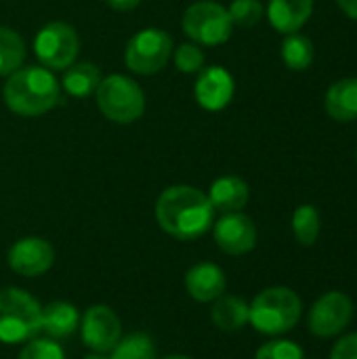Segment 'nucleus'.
I'll use <instances>...</instances> for the list:
<instances>
[{
	"label": "nucleus",
	"instance_id": "nucleus-1",
	"mask_svg": "<svg viewBox=\"0 0 357 359\" xmlns=\"http://www.w3.org/2000/svg\"><path fill=\"white\" fill-rule=\"evenodd\" d=\"M156 219L177 240H198L215 221V208L206 194L189 185H175L162 191L156 202Z\"/></svg>",
	"mask_w": 357,
	"mask_h": 359
},
{
	"label": "nucleus",
	"instance_id": "nucleus-2",
	"mask_svg": "<svg viewBox=\"0 0 357 359\" xmlns=\"http://www.w3.org/2000/svg\"><path fill=\"white\" fill-rule=\"evenodd\" d=\"M4 101L19 116H40L59 101V84L46 67H23L4 84Z\"/></svg>",
	"mask_w": 357,
	"mask_h": 359
},
{
	"label": "nucleus",
	"instance_id": "nucleus-3",
	"mask_svg": "<svg viewBox=\"0 0 357 359\" xmlns=\"http://www.w3.org/2000/svg\"><path fill=\"white\" fill-rule=\"evenodd\" d=\"M301 313L303 303L295 290L286 286H271L259 292L248 305V324H252L261 334L280 337L299 324Z\"/></svg>",
	"mask_w": 357,
	"mask_h": 359
},
{
	"label": "nucleus",
	"instance_id": "nucleus-4",
	"mask_svg": "<svg viewBox=\"0 0 357 359\" xmlns=\"http://www.w3.org/2000/svg\"><path fill=\"white\" fill-rule=\"evenodd\" d=\"M42 330L40 303L21 288L0 290V341L6 345L32 341Z\"/></svg>",
	"mask_w": 357,
	"mask_h": 359
},
{
	"label": "nucleus",
	"instance_id": "nucleus-5",
	"mask_svg": "<svg viewBox=\"0 0 357 359\" xmlns=\"http://www.w3.org/2000/svg\"><path fill=\"white\" fill-rule=\"evenodd\" d=\"M97 105L101 114L118 124H130L145 111V97L139 84L126 76H107L97 86Z\"/></svg>",
	"mask_w": 357,
	"mask_h": 359
},
{
	"label": "nucleus",
	"instance_id": "nucleus-6",
	"mask_svg": "<svg viewBox=\"0 0 357 359\" xmlns=\"http://www.w3.org/2000/svg\"><path fill=\"white\" fill-rule=\"evenodd\" d=\"M231 29L229 11L217 2H196L183 13V32L200 44H223L229 40Z\"/></svg>",
	"mask_w": 357,
	"mask_h": 359
},
{
	"label": "nucleus",
	"instance_id": "nucleus-7",
	"mask_svg": "<svg viewBox=\"0 0 357 359\" xmlns=\"http://www.w3.org/2000/svg\"><path fill=\"white\" fill-rule=\"evenodd\" d=\"M78 46L80 42H78L76 29L63 21H53L44 25L34 40L36 57L48 69L69 67L76 61Z\"/></svg>",
	"mask_w": 357,
	"mask_h": 359
},
{
	"label": "nucleus",
	"instance_id": "nucleus-8",
	"mask_svg": "<svg viewBox=\"0 0 357 359\" xmlns=\"http://www.w3.org/2000/svg\"><path fill=\"white\" fill-rule=\"evenodd\" d=\"M173 40L164 29L147 27L135 34L126 46V65L128 69L149 76L160 72L170 59Z\"/></svg>",
	"mask_w": 357,
	"mask_h": 359
},
{
	"label": "nucleus",
	"instance_id": "nucleus-9",
	"mask_svg": "<svg viewBox=\"0 0 357 359\" xmlns=\"http://www.w3.org/2000/svg\"><path fill=\"white\" fill-rule=\"evenodd\" d=\"M353 320V301L341 292H324L309 309L307 326L309 332L318 339H332L341 334Z\"/></svg>",
	"mask_w": 357,
	"mask_h": 359
},
{
	"label": "nucleus",
	"instance_id": "nucleus-10",
	"mask_svg": "<svg viewBox=\"0 0 357 359\" xmlns=\"http://www.w3.org/2000/svg\"><path fill=\"white\" fill-rule=\"evenodd\" d=\"M82 341L93 353H109L122 339V322L107 305H93L80 322Z\"/></svg>",
	"mask_w": 357,
	"mask_h": 359
},
{
	"label": "nucleus",
	"instance_id": "nucleus-11",
	"mask_svg": "<svg viewBox=\"0 0 357 359\" xmlns=\"http://www.w3.org/2000/svg\"><path fill=\"white\" fill-rule=\"evenodd\" d=\"M215 242L219 250L231 257L250 252L257 246V227L242 212H225L215 223Z\"/></svg>",
	"mask_w": 357,
	"mask_h": 359
},
{
	"label": "nucleus",
	"instance_id": "nucleus-12",
	"mask_svg": "<svg viewBox=\"0 0 357 359\" xmlns=\"http://www.w3.org/2000/svg\"><path fill=\"white\" fill-rule=\"evenodd\" d=\"M55 263L53 246L42 238H23L8 250V267L23 278L44 276Z\"/></svg>",
	"mask_w": 357,
	"mask_h": 359
},
{
	"label": "nucleus",
	"instance_id": "nucleus-13",
	"mask_svg": "<svg viewBox=\"0 0 357 359\" xmlns=\"http://www.w3.org/2000/svg\"><path fill=\"white\" fill-rule=\"evenodd\" d=\"M225 271L215 263H196L185 273V290L198 303H213L225 294Z\"/></svg>",
	"mask_w": 357,
	"mask_h": 359
},
{
	"label": "nucleus",
	"instance_id": "nucleus-14",
	"mask_svg": "<svg viewBox=\"0 0 357 359\" xmlns=\"http://www.w3.org/2000/svg\"><path fill=\"white\" fill-rule=\"evenodd\" d=\"M234 97V78L223 67H208L196 84V99L204 109H223Z\"/></svg>",
	"mask_w": 357,
	"mask_h": 359
},
{
	"label": "nucleus",
	"instance_id": "nucleus-15",
	"mask_svg": "<svg viewBox=\"0 0 357 359\" xmlns=\"http://www.w3.org/2000/svg\"><path fill=\"white\" fill-rule=\"evenodd\" d=\"M314 13V0H269V23L282 34L299 32Z\"/></svg>",
	"mask_w": 357,
	"mask_h": 359
},
{
	"label": "nucleus",
	"instance_id": "nucleus-16",
	"mask_svg": "<svg viewBox=\"0 0 357 359\" xmlns=\"http://www.w3.org/2000/svg\"><path fill=\"white\" fill-rule=\"evenodd\" d=\"M324 105L328 116L337 122L357 120V78H343L335 82L326 90Z\"/></svg>",
	"mask_w": 357,
	"mask_h": 359
},
{
	"label": "nucleus",
	"instance_id": "nucleus-17",
	"mask_svg": "<svg viewBox=\"0 0 357 359\" xmlns=\"http://www.w3.org/2000/svg\"><path fill=\"white\" fill-rule=\"evenodd\" d=\"M248 185L240 177H221L210 185L208 200L215 210L225 212H240L248 202Z\"/></svg>",
	"mask_w": 357,
	"mask_h": 359
},
{
	"label": "nucleus",
	"instance_id": "nucleus-18",
	"mask_svg": "<svg viewBox=\"0 0 357 359\" xmlns=\"http://www.w3.org/2000/svg\"><path fill=\"white\" fill-rule=\"evenodd\" d=\"M210 320L221 332H238L248 324V303L234 294H221L213 301Z\"/></svg>",
	"mask_w": 357,
	"mask_h": 359
},
{
	"label": "nucleus",
	"instance_id": "nucleus-19",
	"mask_svg": "<svg viewBox=\"0 0 357 359\" xmlns=\"http://www.w3.org/2000/svg\"><path fill=\"white\" fill-rule=\"evenodd\" d=\"M80 326V313L74 305L65 301H55L42 307V330L50 339H65L74 334Z\"/></svg>",
	"mask_w": 357,
	"mask_h": 359
},
{
	"label": "nucleus",
	"instance_id": "nucleus-20",
	"mask_svg": "<svg viewBox=\"0 0 357 359\" xmlns=\"http://www.w3.org/2000/svg\"><path fill=\"white\" fill-rule=\"evenodd\" d=\"M101 82V72L93 63H72L63 74V90L72 97H88L97 93Z\"/></svg>",
	"mask_w": 357,
	"mask_h": 359
},
{
	"label": "nucleus",
	"instance_id": "nucleus-21",
	"mask_svg": "<svg viewBox=\"0 0 357 359\" xmlns=\"http://www.w3.org/2000/svg\"><path fill=\"white\" fill-rule=\"evenodd\" d=\"M282 59L295 72L307 69L314 61V42L303 34H288L282 42Z\"/></svg>",
	"mask_w": 357,
	"mask_h": 359
},
{
	"label": "nucleus",
	"instance_id": "nucleus-22",
	"mask_svg": "<svg viewBox=\"0 0 357 359\" xmlns=\"http://www.w3.org/2000/svg\"><path fill=\"white\" fill-rule=\"evenodd\" d=\"M320 227H322V221H320V212L316 206L303 204L295 210L292 231H295V238L301 246H314L318 242Z\"/></svg>",
	"mask_w": 357,
	"mask_h": 359
},
{
	"label": "nucleus",
	"instance_id": "nucleus-23",
	"mask_svg": "<svg viewBox=\"0 0 357 359\" xmlns=\"http://www.w3.org/2000/svg\"><path fill=\"white\" fill-rule=\"evenodd\" d=\"M25 59V44L21 36L8 27H0V76H8L19 69Z\"/></svg>",
	"mask_w": 357,
	"mask_h": 359
},
{
	"label": "nucleus",
	"instance_id": "nucleus-24",
	"mask_svg": "<svg viewBox=\"0 0 357 359\" xmlns=\"http://www.w3.org/2000/svg\"><path fill=\"white\" fill-rule=\"evenodd\" d=\"M109 359H156V347L147 334L135 332L118 341L109 351Z\"/></svg>",
	"mask_w": 357,
	"mask_h": 359
},
{
	"label": "nucleus",
	"instance_id": "nucleus-25",
	"mask_svg": "<svg viewBox=\"0 0 357 359\" xmlns=\"http://www.w3.org/2000/svg\"><path fill=\"white\" fill-rule=\"evenodd\" d=\"M229 17L242 27L257 25L263 17V4L259 0H234L229 6Z\"/></svg>",
	"mask_w": 357,
	"mask_h": 359
},
{
	"label": "nucleus",
	"instance_id": "nucleus-26",
	"mask_svg": "<svg viewBox=\"0 0 357 359\" xmlns=\"http://www.w3.org/2000/svg\"><path fill=\"white\" fill-rule=\"evenodd\" d=\"M255 359H305V353L292 341H269L257 351Z\"/></svg>",
	"mask_w": 357,
	"mask_h": 359
},
{
	"label": "nucleus",
	"instance_id": "nucleus-27",
	"mask_svg": "<svg viewBox=\"0 0 357 359\" xmlns=\"http://www.w3.org/2000/svg\"><path fill=\"white\" fill-rule=\"evenodd\" d=\"M19 359H65V353L50 339H32L21 349Z\"/></svg>",
	"mask_w": 357,
	"mask_h": 359
},
{
	"label": "nucleus",
	"instance_id": "nucleus-28",
	"mask_svg": "<svg viewBox=\"0 0 357 359\" xmlns=\"http://www.w3.org/2000/svg\"><path fill=\"white\" fill-rule=\"evenodd\" d=\"M175 63L181 72L185 74H194L200 72L204 65V53L196 46V44H183L179 46V50L175 53Z\"/></svg>",
	"mask_w": 357,
	"mask_h": 359
},
{
	"label": "nucleus",
	"instance_id": "nucleus-29",
	"mask_svg": "<svg viewBox=\"0 0 357 359\" xmlns=\"http://www.w3.org/2000/svg\"><path fill=\"white\" fill-rule=\"evenodd\" d=\"M330 359H357V332L343 337L330 351Z\"/></svg>",
	"mask_w": 357,
	"mask_h": 359
},
{
	"label": "nucleus",
	"instance_id": "nucleus-30",
	"mask_svg": "<svg viewBox=\"0 0 357 359\" xmlns=\"http://www.w3.org/2000/svg\"><path fill=\"white\" fill-rule=\"evenodd\" d=\"M105 2L116 11H133L141 0H105Z\"/></svg>",
	"mask_w": 357,
	"mask_h": 359
},
{
	"label": "nucleus",
	"instance_id": "nucleus-31",
	"mask_svg": "<svg viewBox=\"0 0 357 359\" xmlns=\"http://www.w3.org/2000/svg\"><path fill=\"white\" fill-rule=\"evenodd\" d=\"M337 2L351 19H357V0H337Z\"/></svg>",
	"mask_w": 357,
	"mask_h": 359
},
{
	"label": "nucleus",
	"instance_id": "nucleus-32",
	"mask_svg": "<svg viewBox=\"0 0 357 359\" xmlns=\"http://www.w3.org/2000/svg\"><path fill=\"white\" fill-rule=\"evenodd\" d=\"M84 359H109L107 353H90V355H86Z\"/></svg>",
	"mask_w": 357,
	"mask_h": 359
},
{
	"label": "nucleus",
	"instance_id": "nucleus-33",
	"mask_svg": "<svg viewBox=\"0 0 357 359\" xmlns=\"http://www.w3.org/2000/svg\"><path fill=\"white\" fill-rule=\"evenodd\" d=\"M164 359H191V358H187V355H170V358H164Z\"/></svg>",
	"mask_w": 357,
	"mask_h": 359
}]
</instances>
